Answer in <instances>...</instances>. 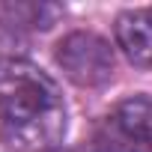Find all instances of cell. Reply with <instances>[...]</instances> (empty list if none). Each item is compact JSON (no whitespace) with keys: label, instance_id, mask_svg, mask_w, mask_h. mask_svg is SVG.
I'll return each instance as SVG.
<instances>
[{"label":"cell","instance_id":"1","mask_svg":"<svg viewBox=\"0 0 152 152\" xmlns=\"http://www.w3.org/2000/svg\"><path fill=\"white\" fill-rule=\"evenodd\" d=\"M66 134V102L30 60H0V137L15 152H51Z\"/></svg>","mask_w":152,"mask_h":152},{"label":"cell","instance_id":"2","mask_svg":"<svg viewBox=\"0 0 152 152\" xmlns=\"http://www.w3.org/2000/svg\"><path fill=\"white\" fill-rule=\"evenodd\" d=\"M57 66L78 87H102L113 75V48L99 33L78 30L57 45Z\"/></svg>","mask_w":152,"mask_h":152},{"label":"cell","instance_id":"3","mask_svg":"<svg viewBox=\"0 0 152 152\" xmlns=\"http://www.w3.org/2000/svg\"><path fill=\"white\" fill-rule=\"evenodd\" d=\"M116 45L134 63L149 69L152 66V9H128L113 24Z\"/></svg>","mask_w":152,"mask_h":152},{"label":"cell","instance_id":"4","mask_svg":"<svg viewBox=\"0 0 152 152\" xmlns=\"http://www.w3.org/2000/svg\"><path fill=\"white\" fill-rule=\"evenodd\" d=\"M113 125L131 146L152 152V99L146 96L125 99L113 113Z\"/></svg>","mask_w":152,"mask_h":152}]
</instances>
